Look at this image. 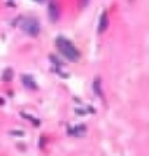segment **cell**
Masks as SVG:
<instances>
[{
	"label": "cell",
	"mask_w": 149,
	"mask_h": 156,
	"mask_svg": "<svg viewBox=\"0 0 149 156\" xmlns=\"http://www.w3.org/2000/svg\"><path fill=\"white\" fill-rule=\"evenodd\" d=\"M107 27H108V15H107V12H104L101 16V20H100V28H98V32L101 34V32H104L105 29H107Z\"/></svg>",
	"instance_id": "obj_4"
},
{
	"label": "cell",
	"mask_w": 149,
	"mask_h": 156,
	"mask_svg": "<svg viewBox=\"0 0 149 156\" xmlns=\"http://www.w3.org/2000/svg\"><path fill=\"white\" fill-rule=\"evenodd\" d=\"M88 3H89V0H79V5H81V7H85Z\"/></svg>",
	"instance_id": "obj_7"
},
{
	"label": "cell",
	"mask_w": 149,
	"mask_h": 156,
	"mask_svg": "<svg viewBox=\"0 0 149 156\" xmlns=\"http://www.w3.org/2000/svg\"><path fill=\"white\" fill-rule=\"evenodd\" d=\"M56 45L59 48V51L64 58H67L69 61H78L81 57V53L78 51V48L74 47V44L70 40L64 38V37H59L56 40Z\"/></svg>",
	"instance_id": "obj_1"
},
{
	"label": "cell",
	"mask_w": 149,
	"mask_h": 156,
	"mask_svg": "<svg viewBox=\"0 0 149 156\" xmlns=\"http://www.w3.org/2000/svg\"><path fill=\"white\" fill-rule=\"evenodd\" d=\"M37 2H42V0H37Z\"/></svg>",
	"instance_id": "obj_8"
},
{
	"label": "cell",
	"mask_w": 149,
	"mask_h": 156,
	"mask_svg": "<svg viewBox=\"0 0 149 156\" xmlns=\"http://www.w3.org/2000/svg\"><path fill=\"white\" fill-rule=\"evenodd\" d=\"M94 88H95V90H96V94H98V95H101V90H100V79H96V80H95Z\"/></svg>",
	"instance_id": "obj_6"
},
{
	"label": "cell",
	"mask_w": 149,
	"mask_h": 156,
	"mask_svg": "<svg viewBox=\"0 0 149 156\" xmlns=\"http://www.w3.org/2000/svg\"><path fill=\"white\" fill-rule=\"evenodd\" d=\"M22 83H24V86L28 88V89H35L37 88L34 79H32L31 76H22Z\"/></svg>",
	"instance_id": "obj_5"
},
{
	"label": "cell",
	"mask_w": 149,
	"mask_h": 156,
	"mask_svg": "<svg viewBox=\"0 0 149 156\" xmlns=\"http://www.w3.org/2000/svg\"><path fill=\"white\" fill-rule=\"evenodd\" d=\"M59 16H60V12H59V5H57V2L56 0H51L50 3H48V18L51 22H56V20L59 19Z\"/></svg>",
	"instance_id": "obj_3"
},
{
	"label": "cell",
	"mask_w": 149,
	"mask_h": 156,
	"mask_svg": "<svg viewBox=\"0 0 149 156\" xmlns=\"http://www.w3.org/2000/svg\"><path fill=\"white\" fill-rule=\"evenodd\" d=\"M20 28H22V31L27 35H29V37H37V35L40 34V22L35 19V18H31V16L22 19Z\"/></svg>",
	"instance_id": "obj_2"
}]
</instances>
